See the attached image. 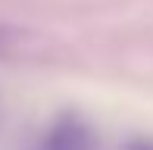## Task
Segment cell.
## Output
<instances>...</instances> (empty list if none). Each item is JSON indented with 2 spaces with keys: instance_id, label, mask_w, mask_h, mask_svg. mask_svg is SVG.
I'll list each match as a JSON object with an SVG mask.
<instances>
[{
  "instance_id": "6da1fadb",
  "label": "cell",
  "mask_w": 153,
  "mask_h": 150,
  "mask_svg": "<svg viewBox=\"0 0 153 150\" xmlns=\"http://www.w3.org/2000/svg\"><path fill=\"white\" fill-rule=\"evenodd\" d=\"M128 150H153V144H150V141H141V144H131Z\"/></svg>"
}]
</instances>
